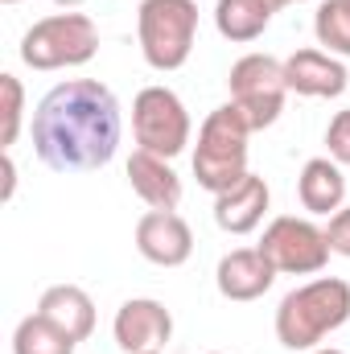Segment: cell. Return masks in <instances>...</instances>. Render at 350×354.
Returning a JSON list of instances; mask_svg holds the SVG:
<instances>
[{"instance_id": "obj_27", "label": "cell", "mask_w": 350, "mask_h": 354, "mask_svg": "<svg viewBox=\"0 0 350 354\" xmlns=\"http://www.w3.org/2000/svg\"><path fill=\"white\" fill-rule=\"evenodd\" d=\"M210 354H223V351H210Z\"/></svg>"}, {"instance_id": "obj_21", "label": "cell", "mask_w": 350, "mask_h": 354, "mask_svg": "<svg viewBox=\"0 0 350 354\" xmlns=\"http://www.w3.org/2000/svg\"><path fill=\"white\" fill-rule=\"evenodd\" d=\"M326 149H330V161L338 165H350V107H342L330 128H326Z\"/></svg>"}, {"instance_id": "obj_6", "label": "cell", "mask_w": 350, "mask_h": 354, "mask_svg": "<svg viewBox=\"0 0 350 354\" xmlns=\"http://www.w3.org/2000/svg\"><path fill=\"white\" fill-rule=\"evenodd\" d=\"M231 103L243 111V120L252 124V132H264L280 120L284 99H288V83H284V62L272 54H243L231 75Z\"/></svg>"}, {"instance_id": "obj_16", "label": "cell", "mask_w": 350, "mask_h": 354, "mask_svg": "<svg viewBox=\"0 0 350 354\" xmlns=\"http://www.w3.org/2000/svg\"><path fill=\"white\" fill-rule=\"evenodd\" d=\"M297 198L309 214H334L347 206V177H342V165L330 161V157H313L305 161V169L297 177Z\"/></svg>"}, {"instance_id": "obj_2", "label": "cell", "mask_w": 350, "mask_h": 354, "mask_svg": "<svg viewBox=\"0 0 350 354\" xmlns=\"http://www.w3.org/2000/svg\"><path fill=\"white\" fill-rule=\"evenodd\" d=\"M350 322V284L338 276H317L297 284L276 305V338L284 351H317L334 330Z\"/></svg>"}, {"instance_id": "obj_28", "label": "cell", "mask_w": 350, "mask_h": 354, "mask_svg": "<svg viewBox=\"0 0 350 354\" xmlns=\"http://www.w3.org/2000/svg\"><path fill=\"white\" fill-rule=\"evenodd\" d=\"M149 354H161V351H149Z\"/></svg>"}, {"instance_id": "obj_10", "label": "cell", "mask_w": 350, "mask_h": 354, "mask_svg": "<svg viewBox=\"0 0 350 354\" xmlns=\"http://www.w3.org/2000/svg\"><path fill=\"white\" fill-rule=\"evenodd\" d=\"M136 252L157 268H181L194 256V231L177 210H145L136 218Z\"/></svg>"}, {"instance_id": "obj_20", "label": "cell", "mask_w": 350, "mask_h": 354, "mask_svg": "<svg viewBox=\"0 0 350 354\" xmlns=\"http://www.w3.org/2000/svg\"><path fill=\"white\" fill-rule=\"evenodd\" d=\"M0 95H4V107H0V149L12 153L17 136H21V124H25V87L17 75H0Z\"/></svg>"}, {"instance_id": "obj_25", "label": "cell", "mask_w": 350, "mask_h": 354, "mask_svg": "<svg viewBox=\"0 0 350 354\" xmlns=\"http://www.w3.org/2000/svg\"><path fill=\"white\" fill-rule=\"evenodd\" d=\"M54 4H62V8H79L83 0H54Z\"/></svg>"}, {"instance_id": "obj_26", "label": "cell", "mask_w": 350, "mask_h": 354, "mask_svg": "<svg viewBox=\"0 0 350 354\" xmlns=\"http://www.w3.org/2000/svg\"><path fill=\"white\" fill-rule=\"evenodd\" d=\"M0 4H21V0H0Z\"/></svg>"}, {"instance_id": "obj_22", "label": "cell", "mask_w": 350, "mask_h": 354, "mask_svg": "<svg viewBox=\"0 0 350 354\" xmlns=\"http://www.w3.org/2000/svg\"><path fill=\"white\" fill-rule=\"evenodd\" d=\"M326 239H330V252H334V256H347L350 260V206H342V210L330 214Z\"/></svg>"}, {"instance_id": "obj_9", "label": "cell", "mask_w": 350, "mask_h": 354, "mask_svg": "<svg viewBox=\"0 0 350 354\" xmlns=\"http://www.w3.org/2000/svg\"><path fill=\"white\" fill-rule=\"evenodd\" d=\"M111 338L124 354H149L161 351L169 338H174V313L153 301V297H132L116 309V322H111Z\"/></svg>"}, {"instance_id": "obj_15", "label": "cell", "mask_w": 350, "mask_h": 354, "mask_svg": "<svg viewBox=\"0 0 350 354\" xmlns=\"http://www.w3.org/2000/svg\"><path fill=\"white\" fill-rule=\"evenodd\" d=\"M37 313L50 317L75 342H87L91 334H95V301L87 297V288H79V284H54V288H46L42 301H37Z\"/></svg>"}, {"instance_id": "obj_24", "label": "cell", "mask_w": 350, "mask_h": 354, "mask_svg": "<svg viewBox=\"0 0 350 354\" xmlns=\"http://www.w3.org/2000/svg\"><path fill=\"white\" fill-rule=\"evenodd\" d=\"M268 4H272V8H276V12H280V8H284V4H305V0H268Z\"/></svg>"}, {"instance_id": "obj_18", "label": "cell", "mask_w": 350, "mask_h": 354, "mask_svg": "<svg viewBox=\"0 0 350 354\" xmlns=\"http://www.w3.org/2000/svg\"><path fill=\"white\" fill-rule=\"evenodd\" d=\"M75 338L71 334H62L50 317H42V313H29V317H21L17 322V330H12V354H75Z\"/></svg>"}, {"instance_id": "obj_23", "label": "cell", "mask_w": 350, "mask_h": 354, "mask_svg": "<svg viewBox=\"0 0 350 354\" xmlns=\"http://www.w3.org/2000/svg\"><path fill=\"white\" fill-rule=\"evenodd\" d=\"M12 189H17V165H12V153H4V189H0V198L8 202Z\"/></svg>"}, {"instance_id": "obj_19", "label": "cell", "mask_w": 350, "mask_h": 354, "mask_svg": "<svg viewBox=\"0 0 350 354\" xmlns=\"http://www.w3.org/2000/svg\"><path fill=\"white\" fill-rule=\"evenodd\" d=\"M317 46L334 58H350V4L347 0H322L313 17Z\"/></svg>"}, {"instance_id": "obj_11", "label": "cell", "mask_w": 350, "mask_h": 354, "mask_svg": "<svg viewBox=\"0 0 350 354\" xmlns=\"http://www.w3.org/2000/svg\"><path fill=\"white\" fill-rule=\"evenodd\" d=\"M284 83L305 99H338L347 91V62L326 50H297L284 58Z\"/></svg>"}, {"instance_id": "obj_7", "label": "cell", "mask_w": 350, "mask_h": 354, "mask_svg": "<svg viewBox=\"0 0 350 354\" xmlns=\"http://www.w3.org/2000/svg\"><path fill=\"white\" fill-rule=\"evenodd\" d=\"M132 136H136V149L157 153L165 161L185 153V145H190V111L177 99V91L145 87L132 99Z\"/></svg>"}, {"instance_id": "obj_29", "label": "cell", "mask_w": 350, "mask_h": 354, "mask_svg": "<svg viewBox=\"0 0 350 354\" xmlns=\"http://www.w3.org/2000/svg\"><path fill=\"white\" fill-rule=\"evenodd\" d=\"M347 4H350V0H347Z\"/></svg>"}, {"instance_id": "obj_1", "label": "cell", "mask_w": 350, "mask_h": 354, "mask_svg": "<svg viewBox=\"0 0 350 354\" xmlns=\"http://www.w3.org/2000/svg\"><path fill=\"white\" fill-rule=\"evenodd\" d=\"M33 149L42 165L54 174H91L103 169L124 136L120 103L111 87L95 79H66L42 95L33 120H29Z\"/></svg>"}, {"instance_id": "obj_5", "label": "cell", "mask_w": 350, "mask_h": 354, "mask_svg": "<svg viewBox=\"0 0 350 354\" xmlns=\"http://www.w3.org/2000/svg\"><path fill=\"white\" fill-rule=\"evenodd\" d=\"M99 50V29L87 12H50L33 21L21 37V62L33 71L87 66Z\"/></svg>"}, {"instance_id": "obj_12", "label": "cell", "mask_w": 350, "mask_h": 354, "mask_svg": "<svg viewBox=\"0 0 350 354\" xmlns=\"http://www.w3.org/2000/svg\"><path fill=\"white\" fill-rule=\"evenodd\" d=\"M280 272L272 268V260L264 256L260 248H235V252H227L219 268H214V284H219V292L227 297V301H260L264 292L272 288V280H276Z\"/></svg>"}, {"instance_id": "obj_13", "label": "cell", "mask_w": 350, "mask_h": 354, "mask_svg": "<svg viewBox=\"0 0 350 354\" xmlns=\"http://www.w3.org/2000/svg\"><path fill=\"white\" fill-rule=\"evenodd\" d=\"M268 202H272L268 181L248 174L239 185H231V189H223L214 198V223L227 235H252L264 223V214H268Z\"/></svg>"}, {"instance_id": "obj_14", "label": "cell", "mask_w": 350, "mask_h": 354, "mask_svg": "<svg viewBox=\"0 0 350 354\" xmlns=\"http://www.w3.org/2000/svg\"><path fill=\"white\" fill-rule=\"evenodd\" d=\"M128 185L149 210H177V202H181V177L174 174V165L145 149H136L128 157Z\"/></svg>"}, {"instance_id": "obj_4", "label": "cell", "mask_w": 350, "mask_h": 354, "mask_svg": "<svg viewBox=\"0 0 350 354\" xmlns=\"http://www.w3.org/2000/svg\"><path fill=\"white\" fill-rule=\"evenodd\" d=\"M198 4L194 0H145L136 12V41L153 71H181L194 54Z\"/></svg>"}, {"instance_id": "obj_8", "label": "cell", "mask_w": 350, "mask_h": 354, "mask_svg": "<svg viewBox=\"0 0 350 354\" xmlns=\"http://www.w3.org/2000/svg\"><path fill=\"white\" fill-rule=\"evenodd\" d=\"M264 256L272 260L276 272L284 276H313L330 264V239L326 227H317L313 218H297V214H280L264 227V239L256 243Z\"/></svg>"}, {"instance_id": "obj_17", "label": "cell", "mask_w": 350, "mask_h": 354, "mask_svg": "<svg viewBox=\"0 0 350 354\" xmlns=\"http://www.w3.org/2000/svg\"><path fill=\"white\" fill-rule=\"evenodd\" d=\"M272 4L268 0H219L214 4V29L227 41H256L268 21H272Z\"/></svg>"}, {"instance_id": "obj_3", "label": "cell", "mask_w": 350, "mask_h": 354, "mask_svg": "<svg viewBox=\"0 0 350 354\" xmlns=\"http://www.w3.org/2000/svg\"><path fill=\"white\" fill-rule=\"evenodd\" d=\"M248 136L252 124L243 120V111L227 99L223 107H214L202 128H198V149H194V177L206 194H223L231 185H239L248 169Z\"/></svg>"}]
</instances>
